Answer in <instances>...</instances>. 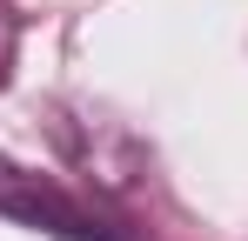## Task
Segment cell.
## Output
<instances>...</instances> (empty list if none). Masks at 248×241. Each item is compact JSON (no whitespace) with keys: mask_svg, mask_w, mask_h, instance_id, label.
Segmentation results:
<instances>
[{"mask_svg":"<svg viewBox=\"0 0 248 241\" xmlns=\"http://www.w3.org/2000/svg\"><path fill=\"white\" fill-rule=\"evenodd\" d=\"M14 47H20V14H14V0H0V80L14 67Z\"/></svg>","mask_w":248,"mask_h":241,"instance_id":"7a4b0ae2","label":"cell"},{"mask_svg":"<svg viewBox=\"0 0 248 241\" xmlns=\"http://www.w3.org/2000/svg\"><path fill=\"white\" fill-rule=\"evenodd\" d=\"M0 214H14L20 228H41V235H67V241H114L108 228H94V221H87L54 181L14 167L7 154H0Z\"/></svg>","mask_w":248,"mask_h":241,"instance_id":"6da1fadb","label":"cell"}]
</instances>
